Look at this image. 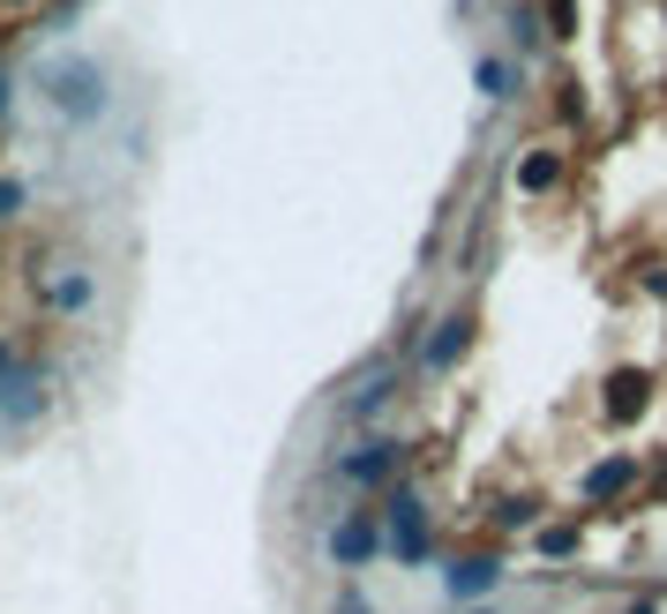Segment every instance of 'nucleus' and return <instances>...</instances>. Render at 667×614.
<instances>
[{
	"label": "nucleus",
	"instance_id": "nucleus-7",
	"mask_svg": "<svg viewBox=\"0 0 667 614\" xmlns=\"http://www.w3.org/2000/svg\"><path fill=\"white\" fill-rule=\"evenodd\" d=\"M496 577H502L496 555H473V562H451V592H458V600H465V592H488Z\"/></svg>",
	"mask_w": 667,
	"mask_h": 614
},
{
	"label": "nucleus",
	"instance_id": "nucleus-8",
	"mask_svg": "<svg viewBox=\"0 0 667 614\" xmlns=\"http://www.w3.org/2000/svg\"><path fill=\"white\" fill-rule=\"evenodd\" d=\"M637 405H645V375L623 368L615 382H608V412H615V420H637Z\"/></svg>",
	"mask_w": 667,
	"mask_h": 614
},
{
	"label": "nucleus",
	"instance_id": "nucleus-9",
	"mask_svg": "<svg viewBox=\"0 0 667 614\" xmlns=\"http://www.w3.org/2000/svg\"><path fill=\"white\" fill-rule=\"evenodd\" d=\"M630 480H637V465H630V457H608V465L585 480V494H592V502H608V494H623Z\"/></svg>",
	"mask_w": 667,
	"mask_h": 614
},
{
	"label": "nucleus",
	"instance_id": "nucleus-15",
	"mask_svg": "<svg viewBox=\"0 0 667 614\" xmlns=\"http://www.w3.org/2000/svg\"><path fill=\"white\" fill-rule=\"evenodd\" d=\"M8 210H15V180H0V217H8Z\"/></svg>",
	"mask_w": 667,
	"mask_h": 614
},
{
	"label": "nucleus",
	"instance_id": "nucleus-16",
	"mask_svg": "<svg viewBox=\"0 0 667 614\" xmlns=\"http://www.w3.org/2000/svg\"><path fill=\"white\" fill-rule=\"evenodd\" d=\"M8 368H15V345H8V337H0V375H8Z\"/></svg>",
	"mask_w": 667,
	"mask_h": 614
},
{
	"label": "nucleus",
	"instance_id": "nucleus-14",
	"mask_svg": "<svg viewBox=\"0 0 667 614\" xmlns=\"http://www.w3.org/2000/svg\"><path fill=\"white\" fill-rule=\"evenodd\" d=\"M570 547H578V533H570V525H555V533H541V555H570Z\"/></svg>",
	"mask_w": 667,
	"mask_h": 614
},
{
	"label": "nucleus",
	"instance_id": "nucleus-13",
	"mask_svg": "<svg viewBox=\"0 0 667 614\" xmlns=\"http://www.w3.org/2000/svg\"><path fill=\"white\" fill-rule=\"evenodd\" d=\"M480 90H488V98H510V68H502V60H480Z\"/></svg>",
	"mask_w": 667,
	"mask_h": 614
},
{
	"label": "nucleus",
	"instance_id": "nucleus-4",
	"mask_svg": "<svg viewBox=\"0 0 667 614\" xmlns=\"http://www.w3.org/2000/svg\"><path fill=\"white\" fill-rule=\"evenodd\" d=\"M376 547H382L376 517H345V525H331V562H345V570H353V562H368Z\"/></svg>",
	"mask_w": 667,
	"mask_h": 614
},
{
	"label": "nucleus",
	"instance_id": "nucleus-3",
	"mask_svg": "<svg viewBox=\"0 0 667 614\" xmlns=\"http://www.w3.org/2000/svg\"><path fill=\"white\" fill-rule=\"evenodd\" d=\"M390 547H398L405 562H420V555H427V517H420L413 494H390Z\"/></svg>",
	"mask_w": 667,
	"mask_h": 614
},
{
	"label": "nucleus",
	"instance_id": "nucleus-11",
	"mask_svg": "<svg viewBox=\"0 0 667 614\" xmlns=\"http://www.w3.org/2000/svg\"><path fill=\"white\" fill-rule=\"evenodd\" d=\"M563 180V158L555 150H533V158H518V188H555Z\"/></svg>",
	"mask_w": 667,
	"mask_h": 614
},
{
	"label": "nucleus",
	"instance_id": "nucleus-10",
	"mask_svg": "<svg viewBox=\"0 0 667 614\" xmlns=\"http://www.w3.org/2000/svg\"><path fill=\"white\" fill-rule=\"evenodd\" d=\"M45 300H53V315H84V308H90V278H84V270H76V278H53Z\"/></svg>",
	"mask_w": 667,
	"mask_h": 614
},
{
	"label": "nucleus",
	"instance_id": "nucleus-12",
	"mask_svg": "<svg viewBox=\"0 0 667 614\" xmlns=\"http://www.w3.org/2000/svg\"><path fill=\"white\" fill-rule=\"evenodd\" d=\"M390 398H398V382H390V375H376V382H368L360 398H345V412H353V420H376V412L390 405Z\"/></svg>",
	"mask_w": 667,
	"mask_h": 614
},
{
	"label": "nucleus",
	"instance_id": "nucleus-17",
	"mask_svg": "<svg viewBox=\"0 0 667 614\" xmlns=\"http://www.w3.org/2000/svg\"><path fill=\"white\" fill-rule=\"evenodd\" d=\"M0 113H8V76H0Z\"/></svg>",
	"mask_w": 667,
	"mask_h": 614
},
{
	"label": "nucleus",
	"instance_id": "nucleus-1",
	"mask_svg": "<svg viewBox=\"0 0 667 614\" xmlns=\"http://www.w3.org/2000/svg\"><path fill=\"white\" fill-rule=\"evenodd\" d=\"M45 98H53L68 121H90V113L105 105V76H98V60H84V53L45 60Z\"/></svg>",
	"mask_w": 667,
	"mask_h": 614
},
{
	"label": "nucleus",
	"instance_id": "nucleus-5",
	"mask_svg": "<svg viewBox=\"0 0 667 614\" xmlns=\"http://www.w3.org/2000/svg\"><path fill=\"white\" fill-rule=\"evenodd\" d=\"M38 405H45L38 375H15V382H0V420H31Z\"/></svg>",
	"mask_w": 667,
	"mask_h": 614
},
{
	"label": "nucleus",
	"instance_id": "nucleus-6",
	"mask_svg": "<svg viewBox=\"0 0 667 614\" xmlns=\"http://www.w3.org/2000/svg\"><path fill=\"white\" fill-rule=\"evenodd\" d=\"M465 337H473V323H465V315L435 323V337H427V368H451V360L465 353Z\"/></svg>",
	"mask_w": 667,
	"mask_h": 614
},
{
	"label": "nucleus",
	"instance_id": "nucleus-2",
	"mask_svg": "<svg viewBox=\"0 0 667 614\" xmlns=\"http://www.w3.org/2000/svg\"><path fill=\"white\" fill-rule=\"evenodd\" d=\"M398 465H405V450H398V443H368L360 457H337V480H345V488H382Z\"/></svg>",
	"mask_w": 667,
	"mask_h": 614
}]
</instances>
